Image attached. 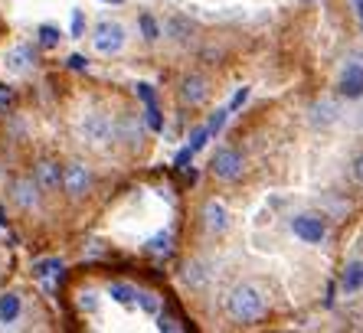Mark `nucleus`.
I'll use <instances>...</instances> for the list:
<instances>
[{"label": "nucleus", "mask_w": 363, "mask_h": 333, "mask_svg": "<svg viewBox=\"0 0 363 333\" xmlns=\"http://www.w3.org/2000/svg\"><path fill=\"white\" fill-rule=\"evenodd\" d=\"M265 310H269V300L255 284H236L226 298V314L236 324H255L265 317Z\"/></svg>", "instance_id": "obj_1"}, {"label": "nucleus", "mask_w": 363, "mask_h": 333, "mask_svg": "<svg viewBox=\"0 0 363 333\" xmlns=\"http://www.w3.org/2000/svg\"><path fill=\"white\" fill-rule=\"evenodd\" d=\"M79 134H82V141L92 150H105L118 137V131H115V125H111V118L105 115V111H89V115L79 121Z\"/></svg>", "instance_id": "obj_2"}, {"label": "nucleus", "mask_w": 363, "mask_h": 333, "mask_svg": "<svg viewBox=\"0 0 363 333\" xmlns=\"http://www.w3.org/2000/svg\"><path fill=\"white\" fill-rule=\"evenodd\" d=\"M242 170H245V160L236 147H220L210 160V174L216 180H223V184H236L239 176H242Z\"/></svg>", "instance_id": "obj_3"}, {"label": "nucleus", "mask_w": 363, "mask_h": 333, "mask_svg": "<svg viewBox=\"0 0 363 333\" xmlns=\"http://www.w3.org/2000/svg\"><path fill=\"white\" fill-rule=\"evenodd\" d=\"M291 232L295 239H301L304 245H321L328 239V219L318 216V213H298L291 219Z\"/></svg>", "instance_id": "obj_4"}, {"label": "nucleus", "mask_w": 363, "mask_h": 333, "mask_svg": "<svg viewBox=\"0 0 363 333\" xmlns=\"http://www.w3.org/2000/svg\"><path fill=\"white\" fill-rule=\"evenodd\" d=\"M89 190H92V174L82 160H72V164L62 166V193L69 200H82Z\"/></svg>", "instance_id": "obj_5"}, {"label": "nucleus", "mask_w": 363, "mask_h": 333, "mask_svg": "<svg viewBox=\"0 0 363 333\" xmlns=\"http://www.w3.org/2000/svg\"><path fill=\"white\" fill-rule=\"evenodd\" d=\"M177 98L184 108H200V105H206V98H210V82L196 72L184 75L177 85Z\"/></svg>", "instance_id": "obj_6"}, {"label": "nucleus", "mask_w": 363, "mask_h": 333, "mask_svg": "<svg viewBox=\"0 0 363 333\" xmlns=\"http://www.w3.org/2000/svg\"><path fill=\"white\" fill-rule=\"evenodd\" d=\"M125 26L121 23H99L95 26V36H92V46L101 52V56H115V52H121V46H125Z\"/></svg>", "instance_id": "obj_7"}, {"label": "nucleus", "mask_w": 363, "mask_h": 333, "mask_svg": "<svg viewBox=\"0 0 363 333\" xmlns=\"http://www.w3.org/2000/svg\"><path fill=\"white\" fill-rule=\"evenodd\" d=\"M40 196H43V190L36 186L33 176H13V184H10V200H13L17 209H23V213L36 209L40 206Z\"/></svg>", "instance_id": "obj_8"}, {"label": "nucleus", "mask_w": 363, "mask_h": 333, "mask_svg": "<svg viewBox=\"0 0 363 333\" xmlns=\"http://www.w3.org/2000/svg\"><path fill=\"white\" fill-rule=\"evenodd\" d=\"M337 92H340V98H347V101H360L363 98V62L350 59V62L340 69Z\"/></svg>", "instance_id": "obj_9"}, {"label": "nucleus", "mask_w": 363, "mask_h": 333, "mask_svg": "<svg viewBox=\"0 0 363 333\" xmlns=\"http://www.w3.org/2000/svg\"><path fill=\"white\" fill-rule=\"evenodd\" d=\"M33 180H36V186H40L43 193H60L62 190V170H60V164H56V160H50V157L36 160Z\"/></svg>", "instance_id": "obj_10"}, {"label": "nucleus", "mask_w": 363, "mask_h": 333, "mask_svg": "<svg viewBox=\"0 0 363 333\" xmlns=\"http://www.w3.org/2000/svg\"><path fill=\"white\" fill-rule=\"evenodd\" d=\"M200 219H203V229L210 235H223L229 229V209L223 206L220 200H210L206 206L200 209Z\"/></svg>", "instance_id": "obj_11"}, {"label": "nucleus", "mask_w": 363, "mask_h": 333, "mask_svg": "<svg viewBox=\"0 0 363 333\" xmlns=\"http://www.w3.org/2000/svg\"><path fill=\"white\" fill-rule=\"evenodd\" d=\"M337 118H340V105L334 98H321V101H314L311 108H308V121H311L314 128L337 125Z\"/></svg>", "instance_id": "obj_12"}, {"label": "nucleus", "mask_w": 363, "mask_h": 333, "mask_svg": "<svg viewBox=\"0 0 363 333\" xmlns=\"http://www.w3.org/2000/svg\"><path fill=\"white\" fill-rule=\"evenodd\" d=\"M33 62H36V52L30 50V46H13V50L4 56V66H7V72H13V75H26L33 69Z\"/></svg>", "instance_id": "obj_13"}, {"label": "nucleus", "mask_w": 363, "mask_h": 333, "mask_svg": "<svg viewBox=\"0 0 363 333\" xmlns=\"http://www.w3.org/2000/svg\"><path fill=\"white\" fill-rule=\"evenodd\" d=\"M23 314V300L17 291H4L0 294V324H17Z\"/></svg>", "instance_id": "obj_14"}, {"label": "nucleus", "mask_w": 363, "mask_h": 333, "mask_svg": "<svg viewBox=\"0 0 363 333\" xmlns=\"http://www.w3.org/2000/svg\"><path fill=\"white\" fill-rule=\"evenodd\" d=\"M340 288H344L347 294H354L363 288V261H347L344 275H340Z\"/></svg>", "instance_id": "obj_15"}, {"label": "nucleus", "mask_w": 363, "mask_h": 333, "mask_svg": "<svg viewBox=\"0 0 363 333\" xmlns=\"http://www.w3.org/2000/svg\"><path fill=\"white\" fill-rule=\"evenodd\" d=\"M115 131H118V137H121V141H128V144H138V141H141V125L135 121V115H125V118H121L118 125H115Z\"/></svg>", "instance_id": "obj_16"}, {"label": "nucleus", "mask_w": 363, "mask_h": 333, "mask_svg": "<svg viewBox=\"0 0 363 333\" xmlns=\"http://www.w3.org/2000/svg\"><path fill=\"white\" fill-rule=\"evenodd\" d=\"M36 36H40V46L43 50H56V46H60V30H56V26H50V23H43L40 30H36Z\"/></svg>", "instance_id": "obj_17"}, {"label": "nucleus", "mask_w": 363, "mask_h": 333, "mask_svg": "<svg viewBox=\"0 0 363 333\" xmlns=\"http://www.w3.org/2000/svg\"><path fill=\"white\" fill-rule=\"evenodd\" d=\"M62 271V261L60 259H46V261H36L33 265V275L36 278H52Z\"/></svg>", "instance_id": "obj_18"}, {"label": "nucleus", "mask_w": 363, "mask_h": 333, "mask_svg": "<svg viewBox=\"0 0 363 333\" xmlns=\"http://www.w3.org/2000/svg\"><path fill=\"white\" fill-rule=\"evenodd\" d=\"M108 294H111L115 300H118V304H125V307H128V304H135V298H138L131 284H111Z\"/></svg>", "instance_id": "obj_19"}, {"label": "nucleus", "mask_w": 363, "mask_h": 333, "mask_svg": "<svg viewBox=\"0 0 363 333\" xmlns=\"http://www.w3.org/2000/svg\"><path fill=\"white\" fill-rule=\"evenodd\" d=\"M138 26H141V33H144V40L147 43H154L157 36H161V26H157V20H154L151 13H144V17L138 20Z\"/></svg>", "instance_id": "obj_20"}, {"label": "nucleus", "mask_w": 363, "mask_h": 333, "mask_svg": "<svg viewBox=\"0 0 363 333\" xmlns=\"http://www.w3.org/2000/svg\"><path fill=\"white\" fill-rule=\"evenodd\" d=\"M213 134H210V128H196L194 134H190V144H186V147L194 150V154H200L203 147H206V141H210Z\"/></svg>", "instance_id": "obj_21"}, {"label": "nucleus", "mask_w": 363, "mask_h": 333, "mask_svg": "<svg viewBox=\"0 0 363 333\" xmlns=\"http://www.w3.org/2000/svg\"><path fill=\"white\" fill-rule=\"evenodd\" d=\"M147 252H151V255H167V252H170V235L167 232L154 235V239L147 242Z\"/></svg>", "instance_id": "obj_22"}, {"label": "nucleus", "mask_w": 363, "mask_h": 333, "mask_svg": "<svg viewBox=\"0 0 363 333\" xmlns=\"http://www.w3.org/2000/svg\"><path fill=\"white\" fill-rule=\"evenodd\" d=\"M229 115H233V111H229V108H220V111H216V115L210 118V125H206V128H210V134H213V137H216V134H220L223 128H226V118H229Z\"/></svg>", "instance_id": "obj_23"}, {"label": "nucleus", "mask_w": 363, "mask_h": 333, "mask_svg": "<svg viewBox=\"0 0 363 333\" xmlns=\"http://www.w3.org/2000/svg\"><path fill=\"white\" fill-rule=\"evenodd\" d=\"M144 118H147V128H151V131H164V121H161V111H157V105H147Z\"/></svg>", "instance_id": "obj_24"}, {"label": "nucleus", "mask_w": 363, "mask_h": 333, "mask_svg": "<svg viewBox=\"0 0 363 333\" xmlns=\"http://www.w3.org/2000/svg\"><path fill=\"white\" fill-rule=\"evenodd\" d=\"M186 284H194V288H203V284H206V275H203L200 265H190V268H186Z\"/></svg>", "instance_id": "obj_25"}, {"label": "nucleus", "mask_w": 363, "mask_h": 333, "mask_svg": "<svg viewBox=\"0 0 363 333\" xmlns=\"http://www.w3.org/2000/svg\"><path fill=\"white\" fill-rule=\"evenodd\" d=\"M79 307L92 314V310L99 307V294H95V291H82V294H79Z\"/></svg>", "instance_id": "obj_26"}, {"label": "nucleus", "mask_w": 363, "mask_h": 333, "mask_svg": "<svg viewBox=\"0 0 363 333\" xmlns=\"http://www.w3.org/2000/svg\"><path fill=\"white\" fill-rule=\"evenodd\" d=\"M138 300H141L144 314H157V310H161V304H157V298H154V294H138Z\"/></svg>", "instance_id": "obj_27"}, {"label": "nucleus", "mask_w": 363, "mask_h": 333, "mask_svg": "<svg viewBox=\"0 0 363 333\" xmlns=\"http://www.w3.org/2000/svg\"><path fill=\"white\" fill-rule=\"evenodd\" d=\"M245 101H249V89H239L236 95H233V101H229V111H236V108H242Z\"/></svg>", "instance_id": "obj_28"}, {"label": "nucleus", "mask_w": 363, "mask_h": 333, "mask_svg": "<svg viewBox=\"0 0 363 333\" xmlns=\"http://www.w3.org/2000/svg\"><path fill=\"white\" fill-rule=\"evenodd\" d=\"M82 26H85L82 10H72V36H82Z\"/></svg>", "instance_id": "obj_29"}, {"label": "nucleus", "mask_w": 363, "mask_h": 333, "mask_svg": "<svg viewBox=\"0 0 363 333\" xmlns=\"http://www.w3.org/2000/svg\"><path fill=\"white\" fill-rule=\"evenodd\" d=\"M350 174H354V180H357V184L363 186V154H360V157L354 160V166H350Z\"/></svg>", "instance_id": "obj_30"}, {"label": "nucleus", "mask_w": 363, "mask_h": 333, "mask_svg": "<svg viewBox=\"0 0 363 333\" xmlns=\"http://www.w3.org/2000/svg\"><path fill=\"white\" fill-rule=\"evenodd\" d=\"M157 327H161V330H177V320H174V317H157Z\"/></svg>", "instance_id": "obj_31"}, {"label": "nucleus", "mask_w": 363, "mask_h": 333, "mask_svg": "<svg viewBox=\"0 0 363 333\" xmlns=\"http://www.w3.org/2000/svg\"><path fill=\"white\" fill-rule=\"evenodd\" d=\"M85 66H89V62H85V56H69V69H76V72H82Z\"/></svg>", "instance_id": "obj_32"}, {"label": "nucleus", "mask_w": 363, "mask_h": 333, "mask_svg": "<svg viewBox=\"0 0 363 333\" xmlns=\"http://www.w3.org/2000/svg\"><path fill=\"white\" fill-rule=\"evenodd\" d=\"M10 105V92H4V85H0V108H7Z\"/></svg>", "instance_id": "obj_33"}, {"label": "nucleus", "mask_w": 363, "mask_h": 333, "mask_svg": "<svg viewBox=\"0 0 363 333\" xmlns=\"http://www.w3.org/2000/svg\"><path fill=\"white\" fill-rule=\"evenodd\" d=\"M105 4H125V0H105Z\"/></svg>", "instance_id": "obj_34"}]
</instances>
